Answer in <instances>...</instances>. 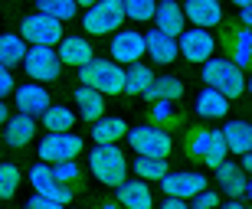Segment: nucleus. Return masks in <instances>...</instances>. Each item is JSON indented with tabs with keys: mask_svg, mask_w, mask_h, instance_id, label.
<instances>
[{
	"mask_svg": "<svg viewBox=\"0 0 252 209\" xmlns=\"http://www.w3.org/2000/svg\"><path fill=\"white\" fill-rule=\"evenodd\" d=\"M79 78H82V85L95 88L98 95H118L125 92V69L112 59H89L85 66H79Z\"/></svg>",
	"mask_w": 252,
	"mask_h": 209,
	"instance_id": "1",
	"label": "nucleus"
},
{
	"mask_svg": "<svg viewBox=\"0 0 252 209\" xmlns=\"http://www.w3.org/2000/svg\"><path fill=\"white\" fill-rule=\"evenodd\" d=\"M89 170L95 173L98 183L118 186L128 177V160H125V154L115 144H95V151L89 154Z\"/></svg>",
	"mask_w": 252,
	"mask_h": 209,
	"instance_id": "2",
	"label": "nucleus"
},
{
	"mask_svg": "<svg viewBox=\"0 0 252 209\" xmlns=\"http://www.w3.org/2000/svg\"><path fill=\"white\" fill-rule=\"evenodd\" d=\"M203 82H206V88H216L226 98L243 95V88H246L243 69L236 66V62H229V59H206L203 62Z\"/></svg>",
	"mask_w": 252,
	"mask_h": 209,
	"instance_id": "3",
	"label": "nucleus"
},
{
	"mask_svg": "<svg viewBox=\"0 0 252 209\" xmlns=\"http://www.w3.org/2000/svg\"><path fill=\"white\" fill-rule=\"evenodd\" d=\"M187 154H193L196 160H203L206 167H220L226 160V141L223 131H210V128H193L187 134Z\"/></svg>",
	"mask_w": 252,
	"mask_h": 209,
	"instance_id": "4",
	"label": "nucleus"
},
{
	"mask_svg": "<svg viewBox=\"0 0 252 209\" xmlns=\"http://www.w3.org/2000/svg\"><path fill=\"white\" fill-rule=\"evenodd\" d=\"M125 137L141 157H167L174 147L167 128H160V124H141L134 131H125Z\"/></svg>",
	"mask_w": 252,
	"mask_h": 209,
	"instance_id": "5",
	"label": "nucleus"
},
{
	"mask_svg": "<svg viewBox=\"0 0 252 209\" xmlns=\"http://www.w3.org/2000/svg\"><path fill=\"white\" fill-rule=\"evenodd\" d=\"M125 23V10H122V0H95L92 7L85 10V20L82 26L85 33L92 36H105V33H115V29Z\"/></svg>",
	"mask_w": 252,
	"mask_h": 209,
	"instance_id": "6",
	"label": "nucleus"
},
{
	"mask_svg": "<svg viewBox=\"0 0 252 209\" xmlns=\"http://www.w3.org/2000/svg\"><path fill=\"white\" fill-rule=\"evenodd\" d=\"M59 56L53 46H27V52H23V69H27V76L33 78V82H53V78H59Z\"/></svg>",
	"mask_w": 252,
	"mask_h": 209,
	"instance_id": "7",
	"label": "nucleus"
},
{
	"mask_svg": "<svg viewBox=\"0 0 252 209\" xmlns=\"http://www.w3.org/2000/svg\"><path fill=\"white\" fill-rule=\"evenodd\" d=\"M82 151V137H75L69 131L59 134H46L39 141V160L43 163H59V160H75Z\"/></svg>",
	"mask_w": 252,
	"mask_h": 209,
	"instance_id": "8",
	"label": "nucleus"
},
{
	"mask_svg": "<svg viewBox=\"0 0 252 209\" xmlns=\"http://www.w3.org/2000/svg\"><path fill=\"white\" fill-rule=\"evenodd\" d=\"M20 36L27 39L30 46H56L59 39H63V26H59V20L46 17V13H36V17L23 20Z\"/></svg>",
	"mask_w": 252,
	"mask_h": 209,
	"instance_id": "9",
	"label": "nucleus"
},
{
	"mask_svg": "<svg viewBox=\"0 0 252 209\" xmlns=\"http://www.w3.org/2000/svg\"><path fill=\"white\" fill-rule=\"evenodd\" d=\"M213 49H216V43L210 36V29L193 26V29H184L177 36V52L187 62H206V59H213Z\"/></svg>",
	"mask_w": 252,
	"mask_h": 209,
	"instance_id": "10",
	"label": "nucleus"
},
{
	"mask_svg": "<svg viewBox=\"0 0 252 209\" xmlns=\"http://www.w3.org/2000/svg\"><path fill=\"white\" fill-rule=\"evenodd\" d=\"M30 183H33V190L39 193V196H46V200H56V203H69L72 200V190L65 186V183H59L56 177H53V170H49V163H33L30 167Z\"/></svg>",
	"mask_w": 252,
	"mask_h": 209,
	"instance_id": "11",
	"label": "nucleus"
},
{
	"mask_svg": "<svg viewBox=\"0 0 252 209\" xmlns=\"http://www.w3.org/2000/svg\"><path fill=\"white\" fill-rule=\"evenodd\" d=\"M160 186H164V193L167 196H177V200H193L200 190H206V177L203 173H164L160 177Z\"/></svg>",
	"mask_w": 252,
	"mask_h": 209,
	"instance_id": "12",
	"label": "nucleus"
},
{
	"mask_svg": "<svg viewBox=\"0 0 252 209\" xmlns=\"http://www.w3.org/2000/svg\"><path fill=\"white\" fill-rule=\"evenodd\" d=\"M144 56V33L118 29L112 39V62H138Z\"/></svg>",
	"mask_w": 252,
	"mask_h": 209,
	"instance_id": "13",
	"label": "nucleus"
},
{
	"mask_svg": "<svg viewBox=\"0 0 252 209\" xmlns=\"http://www.w3.org/2000/svg\"><path fill=\"white\" fill-rule=\"evenodd\" d=\"M180 10H184V17H190V23L200 26V29H210V26H220V23H223L220 0H187Z\"/></svg>",
	"mask_w": 252,
	"mask_h": 209,
	"instance_id": "14",
	"label": "nucleus"
},
{
	"mask_svg": "<svg viewBox=\"0 0 252 209\" xmlns=\"http://www.w3.org/2000/svg\"><path fill=\"white\" fill-rule=\"evenodd\" d=\"M13 95H17V108L20 114H30V118H36L49 108V92L39 82H27V85L13 88Z\"/></svg>",
	"mask_w": 252,
	"mask_h": 209,
	"instance_id": "15",
	"label": "nucleus"
},
{
	"mask_svg": "<svg viewBox=\"0 0 252 209\" xmlns=\"http://www.w3.org/2000/svg\"><path fill=\"white\" fill-rule=\"evenodd\" d=\"M144 52H148L154 62H160V66H170V62L180 56L177 39L167 36V33H160V29H151L148 36H144Z\"/></svg>",
	"mask_w": 252,
	"mask_h": 209,
	"instance_id": "16",
	"label": "nucleus"
},
{
	"mask_svg": "<svg viewBox=\"0 0 252 209\" xmlns=\"http://www.w3.org/2000/svg\"><path fill=\"white\" fill-rule=\"evenodd\" d=\"M229 62L243 69H252V29L249 26H233L229 29Z\"/></svg>",
	"mask_w": 252,
	"mask_h": 209,
	"instance_id": "17",
	"label": "nucleus"
},
{
	"mask_svg": "<svg viewBox=\"0 0 252 209\" xmlns=\"http://www.w3.org/2000/svg\"><path fill=\"white\" fill-rule=\"evenodd\" d=\"M118 203H122L125 209H151L154 206V196H151L148 183H141L138 177H134V180L118 183Z\"/></svg>",
	"mask_w": 252,
	"mask_h": 209,
	"instance_id": "18",
	"label": "nucleus"
},
{
	"mask_svg": "<svg viewBox=\"0 0 252 209\" xmlns=\"http://www.w3.org/2000/svg\"><path fill=\"white\" fill-rule=\"evenodd\" d=\"M154 23H158L160 33H167V36L177 39L180 33H184V10L174 3V0H160L158 7H154Z\"/></svg>",
	"mask_w": 252,
	"mask_h": 209,
	"instance_id": "19",
	"label": "nucleus"
},
{
	"mask_svg": "<svg viewBox=\"0 0 252 209\" xmlns=\"http://www.w3.org/2000/svg\"><path fill=\"white\" fill-rule=\"evenodd\" d=\"M92 52H95V49L89 46L82 36H65V39H59V49H56L59 62H65V66H85V62L92 59Z\"/></svg>",
	"mask_w": 252,
	"mask_h": 209,
	"instance_id": "20",
	"label": "nucleus"
},
{
	"mask_svg": "<svg viewBox=\"0 0 252 209\" xmlns=\"http://www.w3.org/2000/svg\"><path fill=\"white\" fill-rule=\"evenodd\" d=\"M223 141L229 154H249L252 151V124L249 121H229L223 128Z\"/></svg>",
	"mask_w": 252,
	"mask_h": 209,
	"instance_id": "21",
	"label": "nucleus"
},
{
	"mask_svg": "<svg viewBox=\"0 0 252 209\" xmlns=\"http://www.w3.org/2000/svg\"><path fill=\"white\" fill-rule=\"evenodd\" d=\"M7 131H3V137H7L10 147H23V144L33 141V134H36V124H33V118L30 114H17V118H7Z\"/></svg>",
	"mask_w": 252,
	"mask_h": 209,
	"instance_id": "22",
	"label": "nucleus"
},
{
	"mask_svg": "<svg viewBox=\"0 0 252 209\" xmlns=\"http://www.w3.org/2000/svg\"><path fill=\"white\" fill-rule=\"evenodd\" d=\"M213 170H216V183L223 186V193H229V196H239V193H243L246 173H243V167H239V163L223 160L220 167H213Z\"/></svg>",
	"mask_w": 252,
	"mask_h": 209,
	"instance_id": "23",
	"label": "nucleus"
},
{
	"mask_svg": "<svg viewBox=\"0 0 252 209\" xmlns=\"http://www.w3.org/2000/svg\"><path fill=\"white\" fill-rule=\"evenodd\" d=\"M226 111H229V98L220 95L216 88H203L196 95V114L200 118H223Z\"/></svg>",
	"mask_w": 252,
	"mask_h": 209,
	"instance_id": "24",
	"label": "nucleus"
},
{
	"mask_svg": "<svg viewBox=\"0 0 252 209\" xmlns=\"http://www.w3.org/2000/svg\"><path fill=\"white\" fill-rule=\"evenodd\" d=\"M75 104H79V114H82L85 121H98V118H102V111H105L102 95H98L95 88H89V85L75 88Z\"/></svg>",
	"mask_w": 252,
	"mask_h": 209,
	"instance_id": "25",
	"label": "nucleus"
},
{
	"mask_svg": "<svg viewBox=\"0 0 252 209\" xmlns=\"http://www.w3.org/2000/svg\"><path fill=\"white\" fill-rule=\"evenodd\" d=\"M144 95L151 98V102H158V98H167V102H177L180 95H184V82H180L177 76H154V82L148 85V92Z\"/></svg>",
	"mask_w": 252,
	"mask_h": 209,
	"instance_id": "26",
	"label": "nucleus"
},
{
	"mask_svg": "<svg viewBox=\"0 0 252 209\" xmlns=\"http://www.w3.org/2000/svg\"><path fill=\"white\" fill-rule=\"evenodd\" d=\"M23 52H27V39L20 33H3L0 36V66H17L23 62Z\"/></svg>",
	"mask_w": 252,
	"mask_h": 209,
	"instance_id": "27",
	"label": "nucleus"
},
{
	"mask_svg": "<svg viewBox=\"0 0 252 209\" xmlns=\"http://www.w3.org/2000/svg\"><path fill=\"white\" fill-rule=\"evenodd\" d=\"M39 118H43V124H46V131H49V134L72 131V124H75V114L69 111V108H63V104H49V108L39 114Z\"/></svg>",
	"mask_w": 252,
	"mask_h": 209,
	"instance_id": "28",
	"label": "nucleus"
},
{
	"mask_svg": "<svg viewBox=\"0 0 252 209\" xmlns=\"http://www.w3.org/2000/svg\"><path fill=\"white\" fill-rule=\"evenodd\" d=\"M151 82H154V72L141 62H131V69L125 72V92L128 95H144Z\"/></svg>",
	"mask_w": 252,
	"mask_h": 209,
	"instance_id": "29",
	"label": "nucleus"
},
{
	"mask_svg": "<svg viewBox=\"0 0 252 209\" xmlns=\"http://www.w3.org/2000/svg\"><path fill=\"white\" fill-rule=\"evenodd\" d=\"M125 131H128V124L122 118H98L92 137H95V144H115L118 137H125Z\"/></svg>",
	"mask_w": 252,
	"mask_h": 209,
	"instance_id": "30",
	"label": "nucleus"
},
{
	"mask_svg": "<svg viewBox=\"0 0 252 209\" xmlns=\"http://www.w3.org/2000/svg\"><path fill=\"white\" fill-rule=\"evenodd\" d=\"M167 173V157H138L134 160V177L138 180H160Z\"/></svg>",
	"mask_w": 252,
	"mask_h": 209,
	"instance_id": "31",
	"label": "nucleus"
},
{
	"mask_svg": "<svg viewBox=\"0 0 252 209\" xmlns=\"http://www.w3.org/2000/svg\"><path fill=\"white\" fill-rule=\"evenodd\" d=\"M75 10H79V3H75V0H39V13H46V17L59 20V23L72 20Z\"/></svg>",
	"mask_w": 252,
	"mask_h": 209,
	"instance_id": "32",
	"label": "nucleus"
},
{
	"mask_svg": "<svg viewBox=\"0 0 252 209\" xmlns=\"http://www.w3.org/2000/svg\"><path fill=\"white\" fill-rule=\"evenodd\" d=\"M154 7H158V0H122L125 17L138 20V23H144V20L154 17Z\"/></svg>",
	"mask_w": 252,
	"mask_h": 209,
	"instance_id": "33",
	"label": "nucleus"
},
{
	"mask_svg": "<svg viewBox=\"0 0 252 209\" xmlns=\"http://www.w3.org/2000/svg\"><path fill=\"white\" fill-rule=\"evenodd\" d=\"M20 186V170L17 163H0V200H7V196H13Z\"/></svg>",
	"mask_w": 252,
	"mask_h": 209,
	"instance_id": "34",
	"label": "nucleus"
},
{
	"mask_svg": "<svg viewBox=\"0 0 252 209\" xmlns=\"http://www.w3.org/2000/svg\"><path fill=\"white\" fill-rule=\"evenodd\" d=\"M49 170H53V177H56L59 183H72V180H79V163H75V160L49 163Z\"/></svg>",
	"mask_w": 252,
	"mask_h": 209,
	"instance_id": "35",
	"label": "nucleus"
},
{
	"mask_svg": "<svg viewBox=\"0 0 252 209\" xmlns=\"http://www.w3.org/2000/svg\"><path fill=\"white\" fill-rule=\"evenodd\" d=\"M151 118H154L158 124H167L170 118H174V104H170L167 98H158V102H154V108H151Z\"/></svg>",
	"mask_w": 252,
	"mask_h": 209,
	"instance_id": "36",
	"label": "nucleus"
},
{
	"mask_svg": "<svg viewBox=\"0 0 252 209\" xmlns=\"http://www.w3.org/2000/svg\"><path fill=\"white\" fill-rule=\"evenodd\" d=\"M216 206H220V196L213 190H200L190 203V209H216Z\"/></svg>",
	"mask_w": 252,
	"mask_h": 209,
	"instance_id": "37",
	"label": "nucleus"
},
{
	"mask_svg": "<svg viewBox=\"0 0 252 209\" xmlns=\"http://www.w3.org/2000/svg\"><path fill=\"white\" fill-rule=\"evenodd\" d=\"M13 88H17V85H13V76H10V69H7V66H0V98H7Z\"/></svg>",
	"mask_w": 252,
	"mask_h": 209,
	"instance_id": "38",
	"label": "nucleus"
},
{
	"mask_svg": "<svg viewBox=\"0 0 252 209\" xmlns=\"http://www.w3.org/2000/svg\"><path fill=\"white\" fill-rule=\"evenodd\" d=\"M27 209H63V203H56V200H46V196H33V200H30V206Z\"/></svg>",
	"mask_w": 252,
	"mask_h": 209,
	"instance_id": "39",
	"label": "nucleus"
},
{
	"mask_svg": "<svg viewBox=\"0 0 252 209\" xmlns=\"http://www.w3.org/2000/svg\"><path fill=\"white\" fill-rule=\"evenodd\" d=\"M160 209H190V200H177V196H167Z\"/></svg>",
	"mask_w": 252,
	"mask_h": 209,
	"instance_id": "40",
	"label": "nucleus"
},
{
	"mask_svg": "<svg viewBox=\"0 0 252 209\" xmlns=\"http://www.w3.org/2000/svg\"><path fill=\"white\" fill-rule=\"evenodd\" d=\"M243 26L252 29V3H246V7H243Z\"/></svg>",
	"mask_w": 252,
	"mask_h": 209,
	"instance_id": "41",
	"label": "nucleus"
},
{
	"mask_svg": "<svg viewBox=\"0 0 252 209\" xmlns=\"http://www.w3.org/2000/svg\"><path fill=\"white\" fill-rule=\"evenodd\" d=\"M243 170H246V173H252V151H249V154H243Z\"/></svg>",
	"mask_w": 252,
	"mask_h": 209,
	"instance_id": "42",
	"label": "nucleus"
},
{
	"mask_svg": "<svg viewBox=\"0 0 252 209\" xmlns=\"http://www.w3.org/2000/svg\"><path fill=\"white\" fill-rule=\"evenodd\" d=\"M7 121V104H3V98H0V124Z\"/></svg>",
	"mask_w": 252,
	"mask_h": 209,
	"instance_id": "43",
	"label": "nucleus"
},
{
	"mask_svg": "<svg viewBox=\"0 0 252 209\" xmlns=\"http://www.w3.org/2000/svg\"><path fill=\"white\" fill-rule=\"evenodd\" d=\"M243 193H246V196H249V200H252V180H246V186H243Z\"/></svg>",
	"mask_w": 252,
	"mask_h": 209,
	"instance_id": "44",
	"label": "nucleus"
},
{
	"mask_svg": "<svg viewBox=\"0 0 252 209\" xmlns=\"http://www.w3.org/2000/svg\"><path fill=\"white\" fill-rule=\"evenodd\" d=\"M223 209H246V206H243V203H226Z\"/></svg>",
	"mask_w": 252,
	"mask_h": 209,
	"instance_id": "45",
	"label": "nucleus"
},
{
	"mask_svg": "<svg viewBox=\"0 0 252 209\" xmlns=\"http://www.w3.org/2000/svg\"><path fill=\"white\" fill-rule=\"evenodd\" d=\"M75 3H82V7H92L95 0H75Z\"/></svg>",
	"mask_w": 252,
	"mask_h": 209,
	"instance_id": "46",
	"label": "nucleus"
},
{
	"mask_svg": "<svg viewBox=\"0 0 252 209\" xmlns=\"http://www.w3.org/2000/svg\"><path fill=\"white\" fill-rule=\"evenodd\" d=\"M236 7H246V3H252V0H233Z\"/></svg>",
	"mask_w": 252,
	"mask_h": 209,
	"instance_id": "47",
	"label": "nucleus"
},
{
	"mask_svg": "<svg viewBox=\"0 0 252 209\" xmlns=\"http://www.w3.org/2000/svg\"><path fill=\"white\" fill-rule=\"evenodd\" d=\"M246 88H249V92H252V76H249V82H246Z\"/></svg>",
	"mask_w": 252,
	"mask_h": 209,
	"instance_id": "48",
	"label": "nucleus"
},
{
	"mask_svg": "<svg viewBox=\"0 0 252 209\" xmlns=\"http://www.w3.org/2000/svg\"><path fill=\"white\" fill-rule=\"evenodd\" d=\"M102 209H118V206H112V203H108V206H102Z\"/></svg>",
	"mask_w": 252,
	"mask_h": 209,
	"instance_id": "49",
	"label": "nucleus"
}]
</instances>
